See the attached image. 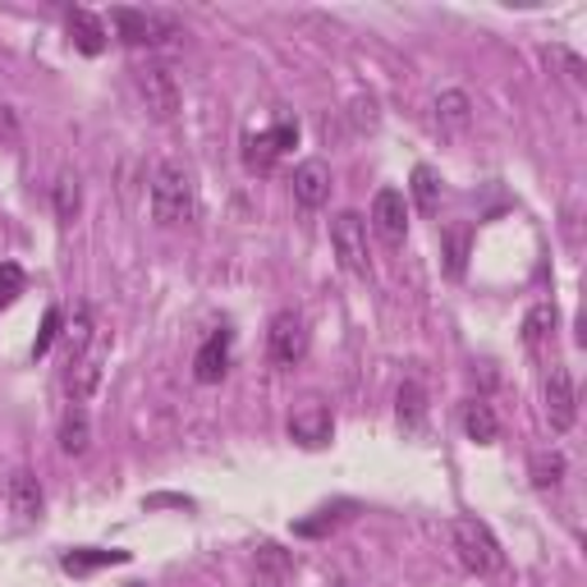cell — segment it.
Listing matches in <instances>:
<instances>
[{
    "instance_id": "obj_8",
    "label": "cell",
    "mask_w": 587,
    "mask_h": 587,
    "mask_svg": "<svg viewBox=\"0 0 587 587\" xmlns=\"http://www.w3.org/2000/svg\"><path fill=\"white\" fill-rule=\"evenodd\" d=\"M294 143H298V124H294V120H280V124H271L267 134H252V138H248L244 161H248L252 170H267V166H275V157H285Z\"/></svg>"
},
{
    "instance_id": "obj_29",
    "label": "cell",
    "mask_w": 587,
    "mask_h": 587,
    "mask_svg": "<svg viewBox=\"0 0 587 587\" xmlns=\"http://www.w3.org/2000/svg\"><path fill=\"white\" fill-rule=\"evenodd\" d=\"M23 285H29L23 267L19 262H0V308H10V303L23 294Z\"/></svg>"
},
{
    "instance_id": "obj_25",
    "label": "cell",
    "mask_w": 587,
    "mask_h": 587,
    "mask_svg": "<svg viewBox=\"0 0 587 587\" xmlns=\"http://www.w3.org/2000/svg\"><path fill=\"white\" fill-rule=\"evenodd\" d=\"M555 321H560L555 303H538V308H528V317H523V345H528V349L546 345V340L555 336Z\"/></svg>"
},
{
    "instance_id": "obj_22",
    "label": "cell",
    "mask_w": 587,
    "mask_h": 587,
    "mask_svg": "<svg viewBox=\"0 0 587 587\" xmlns=\"http://www.w3.org/2000/svg\"><path fill=\"white\" fill-rule=\"evenodd\" d=\"M395 414H399L404 431H418V427H422V418H427V391L418 386V381H404V386H399Z\"/></svg>"
},
{
    "instance_id": "obj_19",
    "label": "cell",
    "mask_w": 587,
    "mask_h": 587,
    "mask_svg": "<svg viewBox=\"0 0 587 587\" xmlns=\"http://www.w3.org/2000/svg\"><path fill=\"white\" fill-rule=\"evenodd\" d=\"M111 23L124 46H151V14L147 10H129V5H115Z\"/></svg>"
},
{
    "instance_id": "obj_9",
    "label": "cell",
    "mask_w": 587,
    "mask_h": 587,
    "mask_svg": "<svg viewBox=\"0 0 587 587\" xmlns=\"http://www.w3.org/2000/svg\"><path fill=\"white\" fill-rule=\"evenodd\" d=\"M546 418L551 431H569L578 418V395H574V376L565 368H551L546 372Z\"/></svg>"
},
{
    "instance_id": "obj_27",
    "label": "cell",
    "mask_w": 587,
    "mask_h": 587,
    "mask_svg": "<svg viewBox=\"0 0 587 587\" xmlns=\"http://www.w3.org/2000/svg\"><path fill=\"white\" fill-rule=\"evenodd\" d=\"M464 267H469V225H454L445 229V271L459 280Z\"/></svg>"
},
{
    "instance_id": "obj_1",
    "label": "cell",
    "mask_w": 587,
    "mask_h": 587,
    "mask_svg": "<svg viewBox=\"0 0 587 587\" xmlns=\"http://www.w3.org/2000/svg\"><path fill=\"white\" fill-rule=\"evenodd\" d=\"M151 216H157V225H189L197 216L193 174L180 161H161L151 174Z\"/></svg>"
},
{
    "instance_id": "obj_6",
    "label": "cell",
    "mask_w": 587,
    "mask_h": 587,
    "mask_svg": "<svg viewBox=\"0 0 587 587\" xmlns=\"http://www.w3.org/2000/svg\"><path fill=\"white\" fill-rule=\"evenodd\" d=\"M267 353L275 368H294L303 363V353H308V326L294 313H275L271 326H267Z\"/></svg>"
},
{
    "instance_id": "obj_34",
    "label": "cell",
    "mask_w": 587,
    "mask_h": 587,
    "mask_svg": "<svg viewBox=\"0 0 587 587\" xmlns=\"http://www.w3.org/2000/svg\"><path fill=\"white\" fill-rule=\"evenodd\" d=\"M336 587H359V583H349V578H340V583H336Z\"/></svg>"
},
{
    "instance_id": "obj_15",
    "label": "cell",
    "mask_w": 587,
    "mask_h": 587,
    "mask_svg": "<svg viewBox=\"0 0 587 587\" xmlns=\"http://www.w3.org/2000/svg\"><path fill=\"white\" fill-rule=\"evenodd\" d=\"M97 386H101V359H97V353L69 359V372H65V391H69V399H74V404H83V399L97 395Z\"/></svg>"
},
{
    "instance_id": "obj_12",
    "label": "cell",
    "mask_w": 587,
    "mask_h": 587,
    "mask_svg": "<svg viewBox=\"0 0 587 587\" xmlns=\"http://www.w3.org/2000/svg\"><path fill=\"white\" fill-rule=\"evenodd\" d=\"M252 587H294V555L275 542L252 551Z\"/></svg>"
},
{
    "instance_id": "obj_32",
    "label": "cell",
    "mask_w": 587,
    "mask_h": 587,
    "mask_svg": "<svg viewBox=\"0 0 587 587\" xmlns=\"http://www.w3.org/2000/svg\"><path fill=\"white\" fill-rule=\"evenodd\" d=\"M551 56H555L560 65H565V74H569V79H574V83H583V79H587V74H583V60L574 56V50H565V46H555V50H551Z\"/></svg>"
},
{
    "instance_id": "obj_16",
    "label": "cell",
    "mask_w": 587,
    "mask_h": 587,
    "mask_svg": "<svg viewBox=\"0 0 587 587\" xmlns=\"http://www.w3.org/2000/svg\"><path fill=\"white\" fill-rule=\"evenodd\" d=\"M65 574L83 578L92 569H106V565H129V551H97V546H79V551H65Z\"/></svg>"
},
{
    "instance_id": "obj_13",
    "label": "cell",
    "mask_w": 587,
    "mask_h": 587,
    "mask_svg": "<svg viewBox=\"0 0 587 587\" xmlns=\"http://www.w3.org/2000/svg\"><path fill=\"white\" fill-rule=\"evenodd\" d=\"M326 197H330V166L326 161H303L294 170V202L303 212H317V207H326Z\"/></svg>"
},
{
    "instance_id": "obj_2",
    "label": "cell",
    "mask_w": 587,
    "mask_h": 587,
    "mask_svg": "<svg viewBox=\"0 0 587 587\" xmlns=\"http://www.w3.org/2000/svg\"><path fill=\"white\" fill-rule=\"evenodd\" d=\"M450 542H454V555H459V565H464L469 574L477 578H492L505 569V551L496 542V532L482 523V519H454L450 523Z\"/></svg>"
},
{
    "instance_id": "obj_26",
    "label": "cell",
    "mask_w": 587,
    "mask_h": 587,
    "mask_svg": "<svg viewBox=\"0 0 587 587\" xmlns=\"http://www.w3.org/2000/svg\"><path fill=\"white\" fill-rule=\"evenodd\" d=\"M414 202L422 216H437L441 207V174L431 166H414Z\"/></svg>"
},
{
    "instance_id": "obj_21",
    "label": "cell",
    "mask_w": 587,
    "mask_h": 587,
    "mask_svg": "<svg viewBox=\"0 0 587 587\" xmlns=\"http://www.w3.org/2000/svg\"><path fill=\"white\" fill-rule=\"evenodd\" d=\"M464 431H469V441L492 445V441L500 437V422H496V414H492V404L469 399V404H464Z\"/></svg>"
},
{
    "instance_id": "obj_20",
    "label": "cell",
    "mask_w": 587,
    "mask_h": 587,
    "mask_svg": "<svg viewBox=\"0 0 587 587\" xmlns=\"http://www.w3.org/2000/svg\"><path fill=\"white\" fill-rule=\"evenodd\" d=\"M565 454L560 450H538L532 454V464H528V477H532V487L538 492H551V487H560V482H565Z\"/></svg>"
},
{
    "instance_id": "obj_7",
    "label": "cell",
    "mask_w": 587,
    "mask_h": 587,
    "mask_svg": "<svg viewBox=\"0 0 587 587\" xmlns=\"http://www.w3.org/2000/svg\"><path fill=\"white\" fill-rule=\"evenodd\" d=\"M372 229H376V239L391 248H399L408 239V202L399 189H381L372 197Z\"/></svg>"
},
{
    "instance_id": "obj_14",
    "label": "cell",
    "mask_w": 587,
    "mask_h": 587,
    "mask_svg": "<svg viewBox=\"0 0 587 587\" xmlns=\"http://www.w3.org/2000/svg\"><path fill=\"white\" fill-rule=\"evenodd\" d=\"M65 29H69V42L79 46L83 56H101V50H106V23H101L92 10L74 5V10L65 14Z\"/></svg>"
},
{
    "instance_id": "obj_17",
    "label": "cell",
    "mask_w": 587,
    "mask_h": 587,
    "mask_svg": "<svg viewBox=\"0 0 587 587\" xmlns=\"http://www.w3.org/2000/svg\"><path fill=\"white\" fill-rule=\"evenodd\" d=\"M437 124H441L445 134H464L469 124H473V101H469V92H459V88L441 92V97H437Z\"/></svg>"
},
{
    "instance_id": "obj_33",
    "label": "cell",
    "mask_w": 587,
    "mask_h": 587,
    "mask_svg": "<svg viewBox=\"0 0 587 587\" xmlns=\"http://www.w3.org/2000/svg\"><path fill=\"white\" fill-rule=\"evenodd\" d=\"M19 143V120L10 106H0V147H14Z\"/></svg>"
},
{
    "instance_id": "obj_4",
    "label": "cell",
    "mask_w": 587,
    "mask_h": 587,
    "mask_svg": "<svg viewBox=\"0 0 587 587\" xmlns=\"http://www.w3.org/2000/svg\"><path fill=\"white\" fill-rule=\"evenodd\" d=\"M134 83H138V97H143V106L151 111V120H174V111H180V83H174V74L161 60L138 65Z\"/></svg>"
},
{
    "instance_id": "obj_3",
    "label": "cell",
    "mask_w": 587,
    "mask_h": 587,
    "mask_svg": "<svg viewBox=\"0 0 587 587\" xmlns=\"http://www.w3.org/2000/svg\"><path fill=\"white\" fill-rule=\"evenodd\" d=\"M330 244L349 275H372V248H368V221L359 212H340L330 221Z\"/></svg>"
},
{
    "instance_id": "obj_10",
    "label": "cell",
    "mask_w": 587,
    "mask_h": 587,
    "mask_svg": "<svg viewBox=\"0 0 587 587\" xmlns=\"http://www.w3.org/2000/svg\"><path fill=\"white\" fill-rule=\"evenodd\" d=\"M229 330L221 326V330H212L207 340L197 345V353H193V381L197 386H216V381L229 372Z\"/></svg>"
},
{
    "instance_id": "obj_11",
    "label": "cell",
    "mask_w": 587,
    "mask_h": 587,
    "mask_svg": "<svg viewBox=\"0 0 587 587\" xmlns=\"http://www.w3.org/2000/svg\"><path fill=\"white\" fill-rule=\"evenodd\" d=\"M5 500H10V515L19 523H37L42 509H46V496H42V482L29 473V469H14L10 482H5Z\"/></svg>"
},
{
    "instance_id": "obj_18",
    "label": "cell",
    "mask_w": 587,
    "mask_h": 587,
    "mask_svg": "<svg viewBox=\"0 0 587 587\" xmlns=\"http://www.w3.org/2000/svg\"><path fill=\"white\" fill-rule=\"evenodd\" d=\"M50 202H56L60 225H69L74 216L83 212V184H79V170H60V174H56V184H50Z\"/></svg>"
},
{
    "instance_id": "obj_31",
    "label": "cell",
    "mask_w": 587,
    "mask_h": 587,
    "mask_svg": "<svg viewBox=\"0 0 587 587\" xmlns=\"http://www.w3.org/2000/svg\"><path fill=\"white\" fill-rule=\"evenodd\" d=\"M349 115H353V129H372V124H376V101L372 97H359L349 106Z\"/></svg>"
},
{
    "instance_id": "obj_24",
    "label": "cell",
    "mask_w": 587,
    "mask_h": 587,
    "mask_svg": "<svg viewBox=\"0 0 587 587\" xmlns=\"http://www.w3.org/2000/svg\"><path fill=\"white\" fill-rule=\"evenodd\" d=\"M353 500H336V505H326V509H317V519H298L294 523V532L298 538H321V532H330V528H340L349 515H353Z\"/></svg>"
},
{
    "instance_id": "obj_23",
    "label": "cell",
    "mask_w": 587,
    "mask_h": 587,
    "mask_svg": "<svg viewBox=\"0 0 587 587\" xmlns=\"http://www.w3.org/2000/svg\"><path fill=\"white\" fill-rule=\"evenodd\" d=\"M88 445H92V422H88V414L79 404L65 414V422H60V450L65 454H88Z\"/></svg>"
},
{
    "instance_id": "obj_35",
    "label": "cell",
    "mask_w": 587,
    "mask_h": 587,
    "mask_svg": "<svg viewBox=\"0 0 587 587\" xmlns=\"http://www.w3.org/2000/svg\"><path fill=\"white\" fill-rule=\"evenodd\" d=\"M129 587H147V583H129Z\"/></svg>"
},
{
    "instance_id": "obj_5",
    "label": "cell",
    "mask_w": 587,
    "mask_h": 587,
    "mask_svg": "<svg viewBox=\"0 0 587 587\" xmlns=\"http://www.w3.org/2000/svg\"><path fill=\"white\" fill-rule=\"evenodd\" d=\"M330 437H336V414H330V404L317 399V395L298 399L294 414H290V441L308 445V450H321Z\"/></svg>"
},
{
    "instance_id": "obj_30",
    "label": "cell",
    "mask_w": 587,
    "mask_h": 587,
    "mask_svg": "<svg viewBox=\"0 0 587 587\" xmlns=\"http://www.w3.org/2000/svg\"><path fill=\"white\" fill-rule=\"evenodd\" d=\"M60 326H65L60 308H46V317H42V330H37V340H33V359H46V353H50V345H56V336H60Z\"/></svg>"
},
{
    "instance_id": "obj_28",
    "label": "cell",
    "mask_w": 587,
    "mask_h": 587,
    "mask_svg": "<svg viewBox=\"0 0 587 587\" xmlns=\"http://www.w3.org/2000/svg\"><path fill=\"white\" fill-rule=\"evenodd\" d=\"M88 345H92V313L79 308V313H74V321H69V359H83Z\"/></svg>"
}]
</instances>
